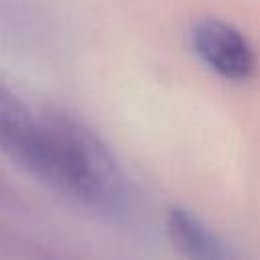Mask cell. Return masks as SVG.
Here are the masks:
<instances>
[{
	"instance_id": "6da1fadb",
	"label": "cell",
	"mask_w": 260,
	"mask_h": 260,
	"mask_svg": "<svg viewBox=\"0 0 260 260\" xmlns=\"http://www.w3.org/2000/svg\"><path fill=\"white\" fill-rule=\"evenodd\" d=\"M189 41L199 61L223 79L246 81L258 69V55L248 37L223 18H197L191 26Z\"/></svg>"
},
{
	"instance_id": "3957f363",
	"label": "cell",
	"mask_w": 260,
	"mask_h": 260,
	"mask_svg": "<svg viewBox=\"0 0 260 260\" xmlns=\"http://www.w3.org/2000/svg\"><path fill=\"white\" fill-rule=\"evenodd\" d=\"M0 260H47L43 250L0 215Z\"/></svg>"
},
{
	"instance_id": "277c9868",
	"label": "cell",
	"mask_w": 260,
	"mask_h": 260,
	"mask_svg": "<svg viewBox=\"0 0 260 260\" xmlns=\"http://www.w3.org/2000/svg\"><path fill=\"white\" fill-rule=\"evenodd\" d=\"M26 211H28V203L24 195L10 181V177L0 169V215H6L8 219H12L18 215H24Z\"/></svg>"
},
{
	"instance_id": "7a4b0ae2",
	"label": "cell",
	"mask_w": 260,
	"mask_h": 260,
	"mask_svg": "<svg viewBox=\"0 0 260 260\" xmlns=\"http://www.w3.org/2000/svg\"><path fill=\"white\" fill-rule=\"evenodd\" d=\"M167 234L187 260H240L238 252L191 209L171 207L167 213Z\"/></svg>"
}]
</instances>
